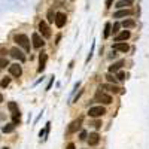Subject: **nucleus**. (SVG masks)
Returning <instances> with one entry per match:
<instances>
[{
	"label": "nucleus",
	"mask_w": 149,
	"mask_h": 149,
	"mask_svg": "<svg viewBox=\"0 0 149 149\" xmlns=\"http://www.w3.org/2000/svg\"><path fill=\"white\" fill-rule=\"evenodd\" d=\"M14 40H15L19 46H22L26 51H30V42H29V37H27L26 34H17V36L14 37Z\"/></svg>",
	"instance_id": "f257e3e1"
},
{
	"label": "nucleus",
	"mask_w": 149,
	"mask_h": 149,
	"mask_svg": "<svg viewBox=\"0 0 149 149\" xmlns=\"http://www.w3.org/2000/svg\"><path fill=\"white\" fill-rule=\"evenodd\" d=\"M104 113H106V109H104V107H102V106H95V107H91V109L88 110V115H90L91 118L103 116Z\"/></svg>",
	"instance_id": "f03ea898"
},
{
	"label": "nucleus",
	"mask_w": 149,
	"mask_h": 149,
	"mask_svg": "<svg viewBox=\"0 0 149 149\" xmlns=\"http://www.w3.org/2000/svg\"><path fill=\"white\" fill-rule=\"evenodd\" d=\"M39 31H40V34L45 37V39H49V37H51V29H49V26L45 21L39 22Z\"/></svg>",
	"instance_id": "7ed1b4c3"
},
{
	"label": "nucleus",
	"mask_w": 149,
	"mask_h": 149,
	"mask_svg": "<svg viewBox=\"0 0 149 149\" xmlns=\"http://www.w3.org/2000/svg\"><path fill=\"white\" fill-rule=\"evenodd\" d=\"M54 22H55V26H57L58 29L64 27V26H66V14H63V12H57L55 18H54Z\"/></svg>",
	"instance_id": "20e7f679"
},
{
	"label": "nucleus",
	"mask_w": 149,
	"mask_h": 149,
	"mask_svg": "<svg viewBox=\"0 0 149 149\" xmlns=\"http://www.w3.org/2000/svg\"><path fill=\"white\" fill-rule=\"evenodd\" d=\"M95 100H97V102H102V103H104V104H110V103H112V97L107 95V94H104V93H102V91H98V93L95 94Z\"/></svg>",
	"instance_id": "39448f33"
},
{
	"label": "nucleus",
	"mask_w": 149,
	"mask_h": 149,
	"mask_svg": "<svg viewBox=\"0 0 149 149\" xmlns=\"http://www.w3.org/2000/svg\"><path fill=\"white\" fill-rule=\"evenodd\" d=\"M9 73L12 74V76H15V78H19L22 74V69H21V66L18 63L17 64H10L9 66Z\"/></svg>",
	"instance_id": "423d86ee"
},
{
	"label": "nucleus",
	"mask_w": 149,
	"mask_h": 149,
	"mask_svg": "<svg viewBox=\"0 0 149 149\" xmlns=\"http://www.w3.org/2000/svg\"><path fill=\"white\" fill-rule=\"evenodd\" d=\"M10 55L14 58H17V60H19L21 63H22V61H26V55H24V52L21 51V49H18V48H12L10 49Z\"/></svg>",
	"instance_id": "0eeeda50"
},
{
	"label": "nucleus",
	"mask_w": 149,
	"mask_h": 149,
	"mask_svg": "<svg viewBox=\"0 0 149 149\" xmlns=\"http://www.w3.org/2000/svg\"><path fill=\"white\" fill-rule=\"evenodd\" d=\"M81 124H82V118H79V119H76V121H73L70 125H69V128H67V133H69V134L76 133V131L81 128Z\"/></svg>",
	"instance_id": "6e6552de"
},
{
	"label": "nucleus",
	"mask_w": 149,
	"mask_h": 149,
	"mask_svg": "<svg viewBox=\"0 0 149 149\" xmlns=\"http://www.w3.org/2000/svg\"><path fill=\"white\" fill-rule=\"evenodd\" d=\"M31 39H33V46H34V48H42V46L45 45V42L42 40V37L37 34V33H33Z\"/></svg>",
	"instance_id": "1a4fd4ad"
},
{
	"label": "nucleus",
	"mask_w": 149,
	"mask_h": 149,
	"mask_svg": "<svg viewBox=\"0 0 149 149\" xmlns=\"http://www.w3.org/2000/svg\"><path fill=\"white\" fill-rule=\"evenodd\" d=\"M131 14H133L131 9H121L113 14V18H125V17H130Z\"/></svg>",
	"instance_id": "9d476101"
},
{
	"label": "nucleus",
	"mask_w": 149,
	"mask_h": 149,
	"mask_svg": "<svg viewBox=\"0 0 149 149\" xmlns=\"http://www.w3.org/2000/svg\"><path fill=\"white\" fill-rule=\"evenodd\" d=\"M98 142H100V136H98V133H90V136H88L90 146H95V145H98Z\"/></svg>",
	"instance_id": "9b49d317"
},
{
	"label": "nucleus",
	"mask_w": 149,
	"mask_h": 149,
	"mask_svg": "<svg viewBox=\"0 0 149 149\" xmlns=\"http://www.w3.org/2000/svg\"><path fill=\"white\" fill-rule=\"evenodd\" d=\"M130 49V46L127 43H124V42H116L113 45V51H121V52H127Z\"/></svg>",
	"instance_id": "f8f14e48"
},
{
	"label": "nucleus",
	"mask_w": 149,
	"mask_h": 149,
	"mask_svg": "<svg viewBox=\"0 0 149 149\" xmlns=\"http://www.w3.org/2000/svg\"><path fill=\"white\" fill-rule=\"evenodd\" d=\"M128 37H130V31H128V30H124V31H121L119 34H116L115 42H124V40H127Z\"/></svg>",
	"instance_id": "ddd939ff"
},
{
	"label": "nucleus",
	"mask_w": 149,
	"mask_h": 149,
	"mask_svg": "<svg viewBox=\"0 0 149 149\" xmlns=\"http://www.w3.org/2000/svg\"><path fill=\"white\" fill-rule=\"evenodd\" d=\"M46 60H48V55L46 54H40V57H39V72L42 73L43 70H45V67H46Z\"/></svg>",
	"instance_id": "4468645a"
},
{
	"label": "nucleus",
	"mask_w": 149,
	"mask_h": 149,
	"mask_svg": "<svg viewBox=\"0 0 149 149\" xmlns=\"http://www.w3.org/2000/svg\"><path fill=\"white\" fill-rule=\"evenodd\" d=\"M102 88H103V90H109L110 93H113V94L119 93V90H121L119 86H116V85H102V86H100V90H102Z\"/></svg>",
	"instance_id": "2eb2a0df"
},
{
	"label": "nucleus",
	"mask_w": 149,
	"mask_h": 149,
	"mask_svg": "<svg viewBox=\"0 0 149 149\" xmlns=\"http://www.w3.org/2000/svg\"><path fill=\"white\" fill-rule=\"evenodd\" d=\"M133 5V0H121V2L116 3V8L118 9H125L127 6H131Z\"/></svg>",
	"instance_id": "dca6fc26"
},
{
	"label": "nucleus",
	"mask_w": 149,
	"mask_h": 149,
	"mask_svg": "<svg viewBox=\"0 0 149 149\" xmlns=\"http://www.w3.org/2000/svg\"><path fill=\"white\" fill-rule=\"evenodd\" d=\"M121 26L124 29H133V27H136V21L134 19H124Z\"/></svg>",
	"instance_id": "f3484780"
},
{
	"label": "nucleus",
	"mask_w": 149,
	"mask_h": 149,
	"mask_svg": "<svg viewBox=\"0 0 149 149\" xmlns=\"http://www.w3.org/2000/svg\"><path fill=\"white\" fill-rule=\"evenodd\" d=\"M122 66H124V61H118V63H115L113 66L109 67V72H110V73H115V72H118Z\"/></svg>",
	"instance_id": "a211bd4d"
},
{
	"label": "nucleus",
	"mask_w": 149,
	"mask_h": 149,
	"mask_svg": "<svg viewBox=\"0 0 149 149\" xmlns=\"http://www.w3.org/2000/svg\"><path fill=\"white\" fill-rule=\"evenodd\" d=\"M15 130V124L12 122V124H6V125L3 127V133H12Z\"/></svg>",
	"instance_id": "6ab92c4d"
},
{
	"label": "nucleus",
	"mask_w": 149,
	"mask_h": 149,
	"mask_svg": "<svg viewBox=\"0 0 149 149\" xmlns=\"http://www.w3.org/2000/svg\"><path fill=\"white\" fill-rule=\"evenodd\" d=\"M12 119H14V124H18V122H19V119H21V113H19V110L12 112Z\"/></svg>",
	"instance_id": "aec40b11"
},
{
	"label": "nucleus",
	"mask_w": 149,
	"mask_h": 149,
	"mask_svg": "<svg viewBox=\"0 0 149 149\" xmlns=\"http://www.w3.org/2000/svg\"><path fill=\"white\" fill-rule=\"evenodd\" d=\"M110 29H112L110 22H106V26H104V37H109V34H110Z\"/></svg>",
	"instance_id": "412c9836"
},
{
	"label": "nucleus",
	"mask_w": 149,
	"mask_h": 149,
	"mask_svg": "<svg viewBox=\"0 0 149 149\" xmlns=\"http://www.w3.org/2000/svg\"><path fill=\"white\" fill-rule=\"evenodd\" d=\"M9 84H10V78H5L2 82H0V86H2V88H6Z\"/></svg>",
	"instance_id": "4be33fe9"
},
{
	"label": "nucleus",
	"mask_w": 149,
	"mask_h": 149,
	"mask_svg": "<svg viewBox=\"0 0 149 149\" xmlns=\"http://www.w3.org/2000/svg\"><path fill=\"white\" fill-rule=\"evenodd\" d=\"M6 66H9L8 60H6V58H3V57H0V69H3V67H6Z\"/></svg>",
	"instance_id": "5701e85b"
},
{
	"label": "nucleus",
	"mask_w": 149,
	"mask_h": 149,
	"mask_svg": "<svg viewBox=\"0 0 149 149\" xmlns=\"http://www.w3.org/2000/svg\"><path fill=\"white\" fill-rule=\"evenodd\" d=\"M8 107H9V110H10V112L18 110V106H17V103H14V102H10V103L8 104Z\"/></svg>",
	"instance_id": "b1692460"
},
{
	"label": "nucleus",
	"mask_w": 149,
	"mask_h": 149,
	"mask_svg": "<svg viewBox=\"0 0 149 149\" xmlns=\"http://www.w3.org/2000/svg\"><path fill=\"white\" fill-rule=\"evenodd\" d=\"M54 18H55L54 12H52V10H48V21H49V22H54Z\"/></svg>",
	"instance_id": "393cba45"
},
{
	"label": "nucleus",
	"mask_w": 149,
	"mask_h": 149,
	"mask_svg": "<svg viewBox=\"0 0 149 149\" xmlns=\"http://www.w3.org/2000/svg\"><path fill=\"white\" fill-rule=\"evenodd\" d=\"M118 79H119V81L127 79V74H125V73H122V72H121V73H118Z\"/></svg>",
	"instance_id": "a878e982"
},
{
	"label": "nucleus",
	"mask_w": 149,
	"mask_h": 149,
	"mask_svg": "<svg viewBox=\"0 0 149 149\" xmlns=\"http://www.w3.org/2000/svg\"><path fill=\"white\" fill-rule=\"evenodd\" d=\"M106 78H107V81H109V82H113V84L116 82V79H115V76H112V74H107V76H106Z\"/></svg>",
	"instance_id": "bb28decb"
},
{
	"label": "nucleus",
	"mask_w": 149,
	"mask_h": 149,
	"mask_svg": "<svg viewBox=\"0 0 149 149\" xmlns=\"http://www.w3.org/2000/svg\"><path fill=\"white\" fill-rule=\"evenodd\" d=\"M119 27H121V24H118V22H116L115 26H113V30H110V31H113V33H118V29H119Z\"/></svg>",
	"instance_id": "cd10ccee"
},
{
	"label": "nucleus",
	"mask_w": 149,
	"mask_h": 149,
	"mask_svg": "<svg viewBox=\"0 0 149 149\" xmlns=\"http://www.w3.org/2000/svg\"><path fill=\"white\" fill-rule=\"evenodd\" d=\"M94 127H95V128H100V127H102V122H100V121H95V122H94Z\"/></svg>",
	"instance_id": "c85d7f7f"
},
{
	"label": "nucleus",
	"mask_w": 149,
	"mask_h": 149,
	"mask_svg": "<svg viewBox=\"0 0 149 149\" xmlns=\"http://www.w3.org/2000/svg\"><path fill=\"white\" fill-rule=\"evenodd\" d=\"M85 139H86V133L82 131V133H81V140H85Z\"/></svg>",
	"instance_id": "c756f323"
},
{
	"label": "nucleus",
	"mask_w": 149,
	"mask_h": 149,
	"mask_svg": "<svg viewBox=\"0 0 149 149\" xmlns=\"http://www.w3.org/2000/svg\"><path fill=\"white\" fill-rule=\"evenodd\" d=\"M67 149H76V146H74L73 143H69V145H67Z\"/></svg>",
	"instance_id": "7c9ffc66"
},
{
	"label": "nucleus",
	"mask_w": 149,
	"mask_h": 149,
	"mask_svg": "<svg viewBox=\"0 0 149 149\" xmlns=\"http://www.w3.org/2000/svg\"><path fill=\"white\" fill-rule=\"evenodd\" d=\"M112 2H113V0H107V2H106V6H107V8H110V5H112Z\"/></svg>",
	"instance_id": "2f4dec72"
},
{
	"label": "nucleus",
	"mask_w": 149,
	"mask_h": 149,
	"mask_svg": "<svg viewBox=\"0 0 149 149\" xmlns=\"http://www.w3.org/2000/svg\"><path fill=\"white\" fill-rule=\"evenodd\" d=\"M2 102H3V95H2V94H0V103H2Z\"/></svg>",
	"instance_id": "473e14b6"
},
{
	"label": "nucleus",
	"mask_w": 149,
	"mask_h": 149,
	"mask_svg": "<svg viewBox=\"0 0 149 149\" xmlns=\"http://www.w3.org/2000/svg\"><path fill=\"white\" fill-rule=\"evenodd\" d=\"M3 149H9V148H3Z\"/></svg>",
	"instance_id": "72a5a7b5"
}]
</instances>
